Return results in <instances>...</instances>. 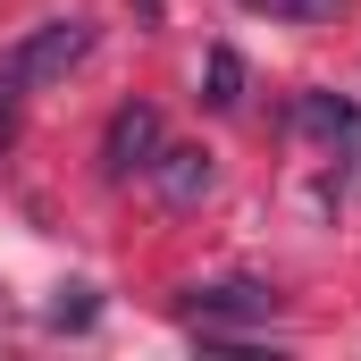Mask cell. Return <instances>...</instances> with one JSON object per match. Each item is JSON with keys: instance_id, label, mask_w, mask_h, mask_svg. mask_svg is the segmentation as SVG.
<instances>
[{"instance_id": "obj_4", "label": "cell", "mask_w": 361, "mask_h": 361, "mask_svg": "<svg viewBox=\"0 0 361 361\" xmlns=\"http://www.w3.org/2000/svg\"><path fill=\"white\" fill-rule=\"evenodd\" d=\"M143 177H152V193H160L169 210H193V202H210L219 169H210V152H193V143H160Z\"/></svg>"}, {"instance_id": "obj_7", "label": "cell", "mask_w": 361, "mask_h": 361, "mask_svg": "<svg viewBox=\"0 0 361 361\" xmlns=\"http://www.w3.org/2000/svg\"><path fill=\"white\" fill-rule=\"evenodd\" d=\"M252 17H277V25H328L345 0H244Z\"/></svg>"}, {"instance_id": "obj_5", "label": "cell", "mask_w": 361, "mask_h": 361, "mask_svg": "<svg viewBox=\"0 0 361 361\" xmlns=\"http://www.w3.org/2000/svg\"><path fill=\"white\" fill-rule=\"evenodd\" d=\"M294 126L311 135V143H328V152H345V160H361V109L345 101V92H294Z\"/></svg>"}, {"instance_id": "obj_8", "label": "cell", "mask_w": 361, "mask_h": 361, "mask_svg": "<svg viewBox=\"0 0 361 361\" xmlns=\"http://www.w3.org/2000/svg\"><path fill=\"white\" fill-rule=\"evenodd\" d=\"M42 319H51V328H92V319H101V294H92V286H59Z\"/></svg>"}, {"instance_id": "obj_6", "label": "cell", "mask_w": 361, "mask_h": 361, "mask_svg": "<svg viewBox=\"0 0 361 361\" xmlns=\"http://www.w3.org/2000/svg\"><path fill=\"white\" fill-rule=\"evenodd\" d=\"M202 101H210V109H244V51L219 42V51L202 59Z\"/></svg>"}, {"instance_id": "obj_9", "label": "cell", "mask_w": 361, "mask_h": 361, "mask_svg": "<svg viewBox=\"0 0 361 361\" xmlns=\"http://www.w3.org/2000/svg\"><path fill=\"white\" fill-rule=\"evenodd\" d=\"M17 92H25V85L0 68V143H17Z\"/></svg>"}, {"instance_id": "obj_1", "label": "cell", "mask_w": 361, "mask_h": 361, "mask_svg": "<svg viewBox=\"0 0 361 361\" xmlns=\"http://www.w3.org/2000/svg\"><path fill=\"white\" fill-rule=\"evenodd\" d=\"M85 51H92V25H85V17H42L0 68H8L25 92H42V85H59L68 68H85Z\"/></svg>"}, {"instance_id": "obj_3", "label": "cell", "mask_w": 361, "mask_h": 361, "mask_svg": "<svg viewBox=\"0 0 361 361\" xmlns=\"http://www.w3.org/2000/svg\"><path fill=\"white\" fill-rule=\"evenodd\" d=\"M160 143H169V135H160V109H152V101H118L109 126H101V177H118V185L143 177Z\"/></svg>"}, {"instance_id": "obj_2", "label": "cell", "mask_w": 361, "mask_h": 361, "mask_svg": "<svg viewBox=\"0 0 361 361\" xmlns=\"http://www.w3.org/2000/svg\"><path fill=\"white\" fill-rule=\"evenodd\" d=\"M185 328H244V319H277V286L261 277H219V286H185Z\"/></svg>"}]
</instances>
